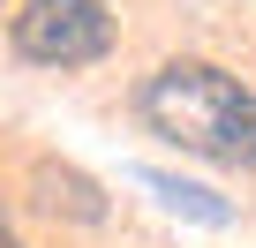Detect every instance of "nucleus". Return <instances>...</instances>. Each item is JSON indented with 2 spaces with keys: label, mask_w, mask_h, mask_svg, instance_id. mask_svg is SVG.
<instances>
[{
  "label": "nucleus",
  "mask_w": 256,
  "mask_h": 248,
  "mask_svg": "<svg viewBox=\"0 0 256 248\" xmlns=\"http://www.w3.org/2000/svg\"><path fill=\"white\" fill-rule=\"evenodd\" d=\"M8 38L30 68H90L113 53V15L106 0H23Z\"/></svg>",
  "instance_id": "obj_2"
},
{
  "label": "nucleus",
  "mask_w": 256,
  "mask_h": 248,
  "mask_svg": "<svg viewBox=\"0 0 256 248\" xmlns=\"http://www.w3.org/2000/svg\"><path fill=\"white\" fill-rule=\"evenodd\" d=\"M30 188H38V203H46L53 218H76V226H106V188H98L90 173H76V166H53V158H38Z\"/></svg>",
  "instance_id": "obj_3"
},
{
  "label": "nucleus",
  "mask_w": 256,
  "mask_h": 248,
  "mask_svg": "<svg viewBox=\"0 0 256 248\" xmlns=\"http://www.w3.org/2000/svg\"><path fill=\"white\" fill-rule=\"evenodd\" d=\"M136 113L151 120V136H166L188 158L256 173V90L211 60H166L158 75H144Z\"/></svg>",
  "instance_id": "obj_1"
},
{
  "label": "nucleus",
  "mask_w": 256,
  "mask_h": 248,
  "mask_svg": "<svg viewBox=\"0 0 256 248\" xmlns=\"http://www.w3.org/2000/svg\"><path fill=\"white\" fill-rule=\"evenodd\" d=\"M0 248H23V241H16V226H8V203H0Z\"/></svg>",
  "instance_id": "obj_5"
},
{
  "label": "nucleus",
  "mask_w": 256,
  "mask_h": 248,
  "mask_svg": "<svg viewBox=\"0 0 256 248\" xmlns=\"http://www.w3.org/2000/svg\"><path fill=\"white\" fill-rule=\"evenodd\" d=\"M136 181H144V188H151L166 211H181V218H204V226H234V203H218L211 188H196V181H181V173H151V166H144Z\"/></svg>",
  "instance_id": "obj_4"
}]
</instances>
